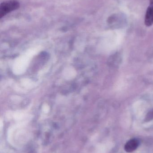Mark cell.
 <instances>
[{"instance_id": "cell-1", "label": "cell", "mask_w": 153, "mask_h": 153, "mask_svg": "<svg viewBox=\"0 0 153 153\" xmlns=\"http://www.w3.org/2000/svg\"><path fill=\"white\" fill-rule=\"evenodd\" d=\"M19 7V3L15 0L6 1L1 4L0 6V18L4 17L12 11L15 10Z\"/></svg>"}, {"instance_id": "cell-2", "label": "cell", "mask_w": 153, "mask_h": 153, "mask_svg": "<svg viewBox=\"0 0 153 153\" xmlns=\"http://www.w3.org/2000/svg\"><path fill=\"white\" fill-rule=\"evenodd\" d=\"M145 23L147 27H150L153 24V5L150 4L146 14Z\"/></svg>"}, {"instance_id": "cell-3", "label": "cell", "mask_w": 153, "mask_h": 153, "mask_svg": "<svg viewBox=\"0 0 153 153\" xmlns=\"http://www.w3.org/2000/svg\"><path fill=\"white\" fill-rule=\"evenodd\" d=\"M138 145L139 142L137 139H131L128 141L125 145V151L128 153L132 152L136 150L138 146Z\"/></svg>"}]
</instances>
